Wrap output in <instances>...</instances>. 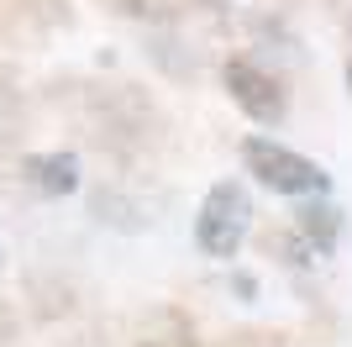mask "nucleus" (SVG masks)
Listing matches in <instances>:
<instances>
[{"label":"nucleus","mask_w":352,"mask_h":347,"mask_svg":"<svg viewBox=\"0 0 352 347\" xmlns=\"http://www.w3.org/2000/svg\"><path fill=\"white\" fill-rule=\"evenodd\" d=\"M347 95H352V63H347Z\"/></svg>","instance_id":"0eeeda50"},{"label":"nucleus","mask_w":352,"mask_h":347,"mask_svg":"<svg viewBox=\"0 0 352 347\" xmlns=\"http://www.w3.org/2000/svg\"><path fill=\"white\" fill-rule=\"evenodd\" d=\"M242 169L263 189L289 195V200H300V195H326V189H331V174H326L321 163L305 158V153H294V147H284V143H274V137H248V143H242Z\"/></svg>","instance_id":"f03ea898"},{"label":"nucleus","mask_w":352,"mask_h":347,"mask_svg":"<svg viewBox=\"0 0 352 347\" xmlns=\"http://www.w3.org/2000/svg\"><path fill=\"white\" fill-rule=\"evenodd\" d=\"M206 6H221V0H206Z\"/></svg>","instance_id":"6e6552de"},{"label":"nucleus","mask_w":352,"mask_h":347,"mask_svg":"<svg viewBox=\"0 0 352 347\" xmlns=\"http://www.w3.org/2000/svg\"><path fill=\"white\" fill-rule=\"evenodd\" d=\"M252 231V195L242 179H216L195 216V247L216 263H232Z\"/></svg>","instance_id":"f257e3e1"},{"label":"nucleus","mask_w":352,"mask_h":347,"mask_svg":"<svg viewBox=\"0 0 352 347\" xmlns=\"http://www.w3.org/2000/svg\"><path fill=\"white\" fill-rule=\"evenodd\" d=\"M0 263H6V258H0Z\"/></svg>","instance_id":"1a4fd4ad"},{"label":"nucleus","mask_w":352,"mask_h":347,"mask_svg":"<svg viewBox=\"0 0 352 347\" xmlns=\"http://www.w3.org/2000/svg\"><path fill=\"white\" fill-rule=\"evenodd\" d=\"M21 174H27L43 195H74V189H79V158H74V153H32V158L21 163Z\"/></svg>","instance_id":"39448f33"},{"label":"nucleus","mask_w":352,"mask_h":347,"mask_svg":"<svg viewBox=\"0 0 352 347\" xmlns=\"http://www.w3.org/2000/svg\"><path fill=\"white\" fill-rule=\"evenodd\" d=\"M232 284H236L242 300H258V279H252V274H232Z\"/></svg>","instance_id":"423d86ee"},{"label":"nucleus","mask_w":352,"mask_h":347,"mask_svg":"<svg viewBox=\"0 0 352 347\" xmlns=\"http://www.w3.org/2000/svg\"><path fill=\"white\" fill-rule=\"evenodd\" d=\"M142 347H147V342H142Z\"/></svg>","instance_id":"9d476101"},{"label":"nucleus","mask_w":352,"mask_h":347,"mask_svg":"<svg viewBox=\"0 0 352 347\" xmlns=\"http://www.w3.org/2000/svg\"><path fill=\"white\" fill-rule=\"evenodd\" d=\"M221 85H226V95H232L258 127H279L284 116H289V95H284V85L268 69L248 63V58H232V63L221 69Z\"/></svg>","instance_id":"7ed1b4c3"},{"label":"nucleus","mask_w":352,"mask_h":347,"mask_svg":"<svg viewBox=\"0 0 352 347\" xmlns=\"http://www.w3.org/2000/svg\"><path fill=\"white\" fill-rule=\"evenodd\" d=\"M294 227H300V237H305V247L316 258H331V253H337V237H342V211L326 200V195H300Z\"/></svg>","instance_id":"20e7f679"}]
</instances>
